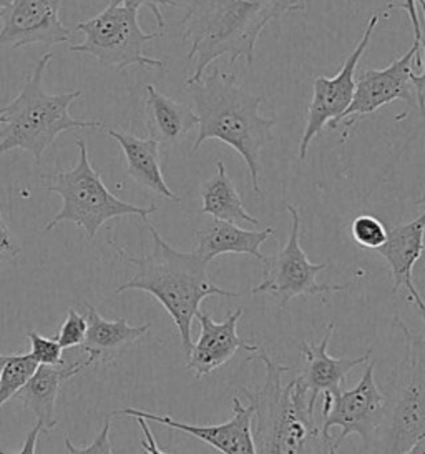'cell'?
<instances>
[{
	"label": "cell",
	"instance_id": "25",
	"mask_svg": "<svg viewBox=\"0 0 425 454\" xmlns=\"http://www.w3.org/2000/svg\"><path fill=\"white\" fill-rule=\"evenodd\" d=\"M387 228L382 220L369 214L358 215L351 222V237L358 243L359 247L367 250H377L387 240Z\"/></svg>",
	"mask_w": 425,
	"mask_h": 454
},
{
	"label": "cell",
	"instance_id": "16",
	"mask_svg": "<svg viewBox=\"0 0 425 454\" xmlns=\"http://www.w3.org/2000/svg\"><path fill=\"white\" fill-rule=\"evenodd\" d=\"M336 332V320L329 321L326 334L322 340L316 343H301L299 351L305 358V368L303 373L294 378V387L305 393L307 403L314 408L319 395H336L341 391V385L344 383L347 373L354 370L359 364L369 363L372 351L369 349L366 355L359 358H334L328 353V347L331 343L332 334Z\"/></svg>",
	"mask_w": 425,
	"mask_h": 454
},
{
	"label": "cell",
	"instance_id": "10",
	"mask_svg": "<svg viewBox=\"0 0 425 454\" xmlns=\"http://www.w3.org/2000/svg\"><path fill=\"white\" fill-rule=\"evenodd\" d=\"M286 210L291 215V230L286 245L273 254H265L263 278L254 286L251 294H271L279 308H284L296 296H322L336 292H345V285H321L318 275L328 268V263H313L299 243L301 218L299 212L288 205Z\"/></svg>",
	"mask_w": 425,
	"mask_h": 454
},
{
	"label": "cell",
	"instance_id": "19",
	"mask_svg": "<svg viewBox=\"0 0 425 454\" xmlns=\"http://www.w3.org/2000/svg\"><path fill=\"white\" fill-rule=\"evenodd\" d=\"M274 235V228L265 230H246L231 222H223L212 218L203 230L197 231V248L195 252L205 258L208 263L220 254H250L256 260H263L261 245Z\"/></svg>",
	"mask_w": 425,
	"mask_h": 454
},
{
	"label": "cell",
	"instance_id": "18",
	"mask_svg": "<svg viewBox=\"0 0 425 454\" xmlns=\"http://www.w3.org/2000/svg\"><path fill=\"white\" fill-rule=\"evenodd\" d=\"M87 323L89 330L81 349L95 364L120 360L151 328V323L132 326L127 318L106 320L90 305H87Z\"/></svg>",
	"mask_w": 425,
	"mask_h": 454
},
{
	"label": "cell",
	"instance_id": "21",
	"mask_svg": "<svg viewBox=\"0 0 425 454\" xmlns=\"http://www.w3.org/2000/svg\"><path fill=\"white\" fill-rule=\"evenodd\" d=\"M424 239L425 212L412 222L390 228L384 245L375 250L390 268L394 278L392 294H398V288H406L412 283V270L424 254Z\"/></svg>",
	"mask_w": 425,
	"mask_h": 454
},
{
	"label": "cell",
	"instance_id": "38",
	"mask_svg": "<svg viewBox=\"0 0 425 454\" xmlns=\"http://www.w3.org/2000/svg\"><path fill=\"white\" fill-rule=\"evenodd\" d=\"M5 123V117H4V108L0 107V127Z\"/></svg>",
	"mask_w": 425,
	"mask_h": 454
},
{
	"label": "cell",
	"instance_id": "37",
	"mask_svg": "<svg viewBox=\"0 0 425 454\" xmlns=\"http://www.w3.org/2000/svg\"><path fill=\"white\" fill-rule=\"evenodd\" d=\"M9 360V356H5V355H0V373H2V368H4V364H5V361Z\"/></svg>",
	"mask_w": 425,
	"mask_h": 454
},
{
	"label": "cell",
	"instance_id": "15",
	"mask_svg": "<svg viewBox=\"0 0 425 454\" xmlns=\"http://www.w3.org/2000/svg\"><path fill=\"white\" fill-rule=\"evenodd\" d=\"M243 308L231 311L225 321L212 320L210 313L199 309L197 320L199 323V338L186 355V368L195 373L197 380L223 368L228 361L236 356L238 349L252 353L258 345L243 340L238 333V323L243 318Z\"/></svg>",
	"mask_w": 425,
	"mask_h": 454
},
{
	"label": "cell",
	"instance_id": "32",
	"mask_svg": "<svg viewBox=\"0 0 425 454\" xmlns=\"http://www.w3.org/2000/svg\"><path fill=\"white\" fill-rule=\"evenodd\" d=\"M404 11L406 14L409 15V19H411L412 27H413V37H415V41L413 42H422V35H424V32H422V28H421V22H419V11H417V0H402V2H398V4H389L387 7H385V11Z\"/></svg>",
	"mask_w": 425,
	"mask_h": 454
},
{
	"label": "cell",
	"instance_id": "8",
	"mask_svg": "<svg viewBox=\"0 0 425 454\" xmlns=\"http://www.w3.org/2000/svg\"><path fill=\"white\" fill-rule=\"evenodd\" d=\"M75 30L85 35V41L70 43L68 51L90 55L105 67H165L161 60L148 57L143 51L148 42L161 37V32H145L140 27L138 11L128 5L110 0L106 9L77 24Z\"/></svg>",
	"mask_w": 425,
	"mask_h": 454
},
{
	"label": "cell",
	"instance_id": "1",
	"mask_svg": "<svg viewBox=\"0 0 425 454\" xmlns=\"http://www.w3.org/2000/svg\"><path fill=\"white\" fill-rule=\"evenodd\" d=\"M305 9V0H189L180 20L193 64L186 81L199 79L221 57H228L229 67L239 59L251 67L261 32L279 17Z\"/></svg>",
	"mask_w": 425,
	"mask_h": 454
},
{
	"label": "cell",
	"instance_id": "39",
	"mask_svg": "<svg viewBox=\"0 0 425 454\" xmlns=\"http://www.w3.org/2000/svg\"><path fill=\"white\" fill-rule=\"evenodd\" d=\"M415 205L419 207V205H425V195L422 199H419V200L415 201Z\"/></svg>",
	"mask_w": 425,
	"mask_h": 454
},
{
	"label": "cell",
	"instance_id": "27",
	"mask_svg": "<svg viewBox=\"0 0 425 454\" xmlns=\"http://www.w3.org/2000/svg\"><path fill=\"white\" fill-rule=\"evenodd\" d=\"M27 338L30 341V355L39 364H62L64 348L57 338H45L35 330H27Z\"/></svg>",
	"mask_w": 425,
	"mask_h": 454
},
{
	"label": "cell",
	"instance_id": "28",
	"mask_svg": "<svg viewBox=\"0 0 425 454\" xmlns=\"http://www.w3.org/2000/svg\"><path fill=\"white\" fill-rule=\"evenodd\" d=\"M112 419H113V416H112V414H108L105 421H104V427H102V431L97 434L95 441L90 442V444H87V446H83V448H77V446H73V444H72V441L68 438V434L66 433V444L68 453H113V446L110 444V438H108V436H110V427H112Z\"/></svg>",
	"mask_w": 425,
	"mask_h": 454
},
{
	"label": "cell",
	"instance_id": "5",
	"mask_svg": "<svg viewBox=\"0 0 425 454\" xmlns=\"http://www.w3.org/2000/svg\"><path fill=\"white\" fill-rule=\"evenodd\" d=\"M53 54H45L27 79L20 94L4 108L5 123L0 130V157L12 150H26L35 163L52 147L62 132L102 129V121L75 119L68 108L83 92L47 94L43 89V75Z\"/></svg>",
	"mask_w": 425,
	"mask_h": 454
},
{
	"label": "cell",
	"instance_id": "6",
	"mask_svg": "<svg viewBox=\"0 0 425 454\" xmlns=\"http://www.w3.org/2000/svg\"><path fill=\"white\" fill-rule=\"evenodd\" d=\"M406 340V353L394 373L385 396V416L371 451L411 453L425 436V340L394 318Z\"/></svg>",
	"mask_w": 425,
	"mask_h": 454
},
{
	"label": "cell",
	"instance_id": "3",
	"mask_svg": "<svg viewBox=\"0 0 425 454\" xmlns=\"http://www.w3.org/2000/svg\"><path fill=\"white\" fill-rule=\"evenodd\" d=\"M145 223L153 240V248L145 256H132L121 250L119 245L110 241L115 252L136 268L132 278L117 288V294L138 290L157 298L159 305L172 317L183 349L188 355L193 345L191 326L193 320H197L203 300L212 296L239 298L243 294L214 285L208 275L210 263L205 258H201L197 252H178L159 235L157 228L148 222V218Z\"/></svg>",
	"mask_w": 425,
	"mask_h": 454
},
{
	"label": "cell",
	"instance_id": "26",
	"mask_svg": "<svg viewBox=\"0 0 425 454\" xmlns=\"http://www.w3.org/2000/svg\"><path fill=\"white\" fill-rule=\"evenodd\" d=\"M87 330H89L87 317H81L75 308H68L66 320L58 330L57 341L64 349L81 347L85 341V336H87Z\"/></svg>",
	"mask_w": 425,
	"mask_h": 454
},
{
	"label": "cell",
	"instance_id": "23",
	"mask_svg": "<svg viewBox=\"0 0 425 454\" xmlns=\"http://www.w3.org/2000/svg\"><path fill=\"white\" fill-rule=\"evenodd\" d=\"M199 197L203 201V214L236 225H259V220L243 207L238 188L221 160H216V174L199 188Z\"/></svg>",
	"mask_w": 425,
	"mask_h": 454
},
{
	"label": "cell",
	"instance_id": "9",
	"mask_svg": "<svg viewBox=\"0 0 425 454\" xmlns=\"http://www.w3.org/2000/svg\"><path fill=\"white\" fill-rule=\"evenodd\" d=\"M375 363L369 360L360 381L349 391L324 395L321 434L329 453H336L347 436L358 434L366 451H371L385 416V395L374 378Z\"/></svg>",
	"mask_w": 425,
	"mask_h": 454
},
{
	"label": "cell",
	"instance_id": "31",
	"mask_svg": "<svg viewBox=\"0 0 425 454\" xmlns=\"http://www.w3.org/2000/svg\"><path fill=\"white\" fill-rule=\"evenodd\" d=\"M20 243L4 222L0 214V262H12L20 254Z\"/></svg>",
	"mask_w": 425,
	"mask_h": 454
},
{
	"label": "cell",
	"instance_id": "12",
	"mask_svg": "<svg viewBox=\"0 0 425 454\" xmlns=\"http://www.w3.org/2000/svg\"><path fill=\"white\" fill-rule=\"evenodd\" d=\"M419 51L421 43L413 42L406 54L390 62L387 67L364 68L359 74L352 102L339 119V121H344L345 129H351L360 117L371 115L375 110L398 100L406 102L409 107H417L415 89L412 83V64Z\"/></svg>",
	"mask_w": 425,
	"mask_h": 454
},
{
	"label": "cell",
	"instance_id": "7",
	"mask_svg": "<svg viewBox=\"0 0 425 454\" xmlns=\"http://www.w3.org/2000/svg\"><path fill=\"white\" fill-rule=\"evenodd\" d=\"M75 144L79 147V160L72 170L42 175V178L50 182L47 190L62 199V208L47 223V231L64 222H70L81 228L87 240L92 241L112 218L135 215L145 222L150 215L157 212V205L143 208L117 199L93 168L85 140L77 138Z\"/></svg>",
	"mask_w": 425,
	"mask_h": 454
},
{
	"label": "cell",
	"instance_id": "34",
	"mask_svg": "<svg viewBox=\"0 0 425 454\" xmlns=\"http://www.w3.org/2000/svg\"><path fill=\"white\" fill-rule=\"evenodd\" d=\"M42 433H45V431H43V427H40L39 423H35V427H32V429L28 431L24 446H22L17 453H35V450H37V440H39V436Z\"/></svg>",
	"mask_w": 425,
	"mask_h": 454
},
{
	"label": "cell",
	"instance_id": "17",
	"mask_svg": "<svg viewBox=\"0 0 425 454\" xmlns=\"http://www.w3.org/2000/svg\"><path fill=\"white\" fill-rule=\"evenodd\" d=\"M93 364L95 361L89 356L87 360L75 361L72 364H39L37 372L28 380L26 387L17 393L15 400L20 401L27 410L35 414L37 423L43 427L45 433H49L57 427L55 403L60 395V389L68 380Z\"/></svg>",
	"mask_w": 425,
	"mask_h": 454
},
{
	"label": "cell",
	"instance_id": "33",
	"mask_svg": "<svg viewBox=\"0 0 425 454\" xmlns=\"http://www.w3.org/2000/svg\"><path fill=\"white\" fill-rule=\"evenodd\" d=\"M136 421H138V425H140L142 431H143V441H142V444H143L145 451H148V453L151 454L163 453V451L159 450V446L157 444V441H155V436H153L151 429H150L148 425H146L145 418H136Z\"/></svg>",
	"mask_w": 425,
	"mask_h": 454
},
{
	"label": "cell",
	"instance_id": "24",
	"mask_svg": "<svg viewBox=\"0 0 425 454\" xmlns=\"http://www.w3.org/2000/svg\"><path fill=\"white\" fill-rule=\"evenodd\" d=\"M39 363L30 353L11 355L5 361L0 373V408L17 396V393L26 387L28 380L37 372Z\"/></svg>",
	"mask_w": 425,
	"mask_h": 454
},
{
	"label": "cell",
	"instance_id": "14",
	"mask_svg": "<svg viewBox=\"0 0 425 454\" xmlns=\"http://www.w3.org/2000/svg\"><path fill=\"white\" fill-rule=\"evenodd\" d=\"M233 406V418L223 425H188L183 421L173 419L166 414L148 413L136 408H125L112 411V416H132V418H145L146 421H155L163 427H172L176 431L186 433L197 440L210 444L216 451L225 454H256V448L252 442V406H244L238 396L231 401Z\"/></svg>",
	"mask_w": 425,
	"mask_h": 454
},
{
	"label": "cell",
	"instance_id": "30",
	"mask_svg": "<svg viewBox=\"0 0 425 454\" xmlns=\"http://www.w3.org/2000/svg\"><path fill=\"white\" fill-rule=\"evenodd\" d=\"M417 2H419L421 11H422L425 24V0H417ZM421 49H422V52H424V55L421 57V66H419V68H421L422 72H421V74H415V72L412 74V83H413V89H415L417 108H419V112L425 117V35H422Z\"/></svg>",
	"mask_w": 425,
	"mask_h": 454
},
{
	"label": "cell",
	"instance_id": "29",
	"mask_svg": "<svg viewBox=\"0 0 425 454\" xmlns=\"http://www.w3.org/2000/svg\"><path fill=\"white\" fill-rule=\"evenodd\" d=\"M112 2H117V4H123V5H128L132 9L140 11L142 7H148L153 15H155V20H157V30L163 34V30L166 27L165 24V17L161 12V7H174L178 5L176 0H112Z\"/></svg>",
	"mask_w": 425,
	"mask_h": 454
},
{
	"label": "cell",
	"instance_id": "22",
	"mask_svg": "<svg viewBox=\"0 0 425 454\" xmlns=\"http://www.w3.org/2000/svg\"><path fill=\"white\" fill-rule=\"evenodd\" d=\"M146 129L159 145H174L198 127V115L186 104L161 94L155 85H146Z\"/></svg>",
	"mask_w": 425,
	"mask_h": 454
},
{
	"label": "cell",
	"instance_id": "11",
	"mask_svg": "<svg viewBox=\"0 0 425 454\" xmlns=\"http://www.w3.org/2000/svg\"><path fill=\"white\" fill-rule=\"evenodd\" d=\"M379 20H381V15H372L358 45L345 59L344 66L334 77H318L313 83V100L309 104L305 134L299 144V160H305L307 148L322 132L326 125H329L331 129H337L339 119L351 106L354 89H356V70H358L359 60L367 51Z\"/></svg>",
	"mask_w": 425,
	"mask_h": 454
},
{
	"label": "cell",
	"instance_id": "2",
	"mask_svg": "<svg viewBox=\"0 0 425 454\" xmlns=\"http://www.w3.org/2000/svg\"><path fill=\"white\" fill-rule=\"evenodd\" d=\"M198 115V137L193 145L197 153L206 140H220L235 148L248 167L254 193H261V153L273 140L276 117H263L259 107L263 97L244 90L236 83V75L214 67L197 81H186Z\"/></svg>",
	"mask_w": 425,
	"mask_h": 454
},
{
	"label": "cell",
	"instance_id": "20",
	"mask_svg": "<svg viewBox=\"0 0 425 454\" xmlns=\"http://www.w3.org/2000/svg\"><path fill=\"white\" fill-rule=\"evenodd\" d=\"M106 135L117 140L127 161V175L136 185L145 188L151 193H157L166 200L180 203L182 199L173 193L166 185L159 160V144L153 138H138L135 135L123 134L112 129H106Z\"/></svg>",
	"mask_w": 425,
	"mask_h": 454
},
{
	"label": "cell",
	"instance_id": "36",
	"mask_svg": "<svg viewBox=\"0 0 425 454\" xmlns=\"http://www.w3.org/2000/svg\"><path fill=\"white\" fill-rule=\"evenodd\" d=\"M13 0H0V12H4L7 7H11Z\"/></svg>",
	"mask_w": 425,
	"mask_h": 454
},
{
	"label": "cell",
	"instance_id": "35",
	"mask_svg": "<svg viewBox=\"0 0 425 454\" xmlns=\"http://www.w3.org/2000/svg\"><path fill=\"white\" fill-rule=\"evenodd\" d=\"M406 290H407V294H409V300H411L412 303L415 305V309H417V313H419V317H421V320L424 321L425 325V301L424 298L421 296V294L417 292V288L413 286V283H409L407 286H406Z\"/></svg>",
	"mask_w": 425,
	"mask_h": 454
},
{
	"label": "cell",
	"instance_id": "13",
	"mask_svg": "<svg viewBox=\"0 0 425 454\" xmlns=\"http://www.w3.org/2000/svg\"><path fill=\"white\" fill-rule=\"evenodd\" d=\"M62 0H13L2 14L0 47L72 43V30L60 19Z\"/></svg>",
	"mask_w": 425,
	"mask_h": 454
},
{
	"label": "cell",
	"instance_id": "4",
	"mask_svg": "<svg viewBox=\"0 0 425 454\" xmlns=\"http://www.w3.org/2000/svg\"><path fill=\"white\" fill-rule=\"evenodd\" d=\"M248 360H261L266 368L265 385L259 391L243 387L251 401L256 453H329L305 393L296 389L294 380L288 385L282 381L290 368L273 360L263 348L252 351Z\"/></svg>",
	"mask_w": 425,
	"mask_h": 454
}]
</instances>
